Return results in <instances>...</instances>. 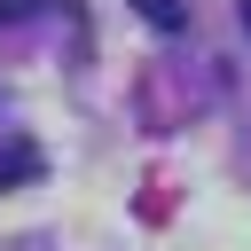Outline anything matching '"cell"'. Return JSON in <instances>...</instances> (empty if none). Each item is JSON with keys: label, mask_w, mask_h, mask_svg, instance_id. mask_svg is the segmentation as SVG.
<instances>
[{"label": "cell", "mask_w": 251, "mask_h": 251, "mask_svg": "<svg viewBox=\"0 0 251 251\" xmlns=\"http://www.w3.org/2000/svg\"><path fill=\"white\" fill-rule=\"evenodd\" d=\"M133 16H141V24H157V31H180V24H188V8H180V0H133Z\"/></svg>", "instance_id": "cell-1"}, {"label": "cell", "mask_w": 251, "mask_h": 251, "mask_svg": "<svg viewBox=\"0 0 251 251\" xmlns=\"http://www.w3.org/2000/svg\"><path fill=\"white\" fill-rule=\"evenodd\" d=\"M16 180H39V149H8L0 157V188H16Z\"/></svg>", "instance_id": "cell-2"}, {"label": "cell", "mask_w": 251, "mask_h": 251, "mask_svg": "<svg viewBox=\"0 0 251 251\" xmlns=\"http://www.w3.org/2000/svg\"><path fill=\"white\" fill-rule=\"evenodd\" d=\"M243 24H251V0H243Z\"/></svg>", "instance_id": "cell-3"}]
</instances>
